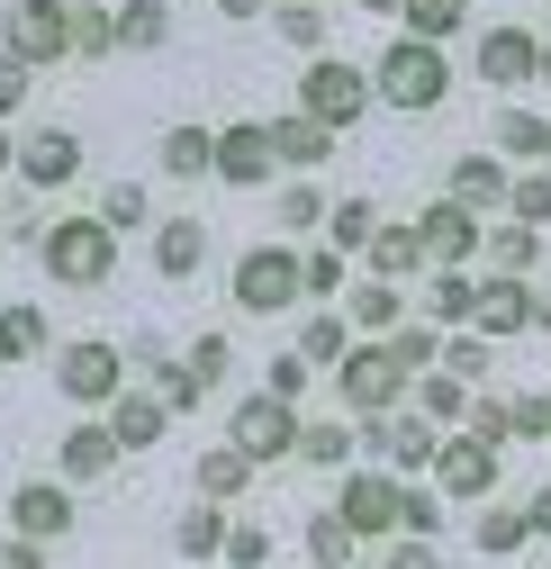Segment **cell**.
<instances>
[{
    "label": "cell",
    "instance_id": "obj_18",
    "mask_svg": "<svg viewBox=\"0 0 551 569\" xmlns=\"http://www.w3.org/2000/svg\"><path fill=\"white\" fill-rule=\"evenodd\" d=\"M262 136H271V163H281V172H317V163L334 154V127H317L308 109H290V118H262Z\"/></svg>",
    "mask_w": 551,
    "mask_h": 569
},
{
    "label": "cell",
    "instance_id": "obj_31",
    "mask_svg": "<svg viewBox=\"0 0 551 569\" xmlns=\"http://www.w3.org/2000/svg\"><path fill=\"white\" fill-rule=\"evenodd\" d=\"M118 46L127 54H163L172 46V10H163V0H127V10H118Z\"/></svg>",
    "mask_w": 551,
    "mask_h": 569
},
{
    "label": "cell",
    "instance_id": "obj_24",
    "mask_svg": "<svg viewBox=\"0 0 551 569\" xmlns=\"http://www.w3.org/2000/svg\"><path fill=\"white\" fill-rule=\"evenodd\" d=\"M443 199H461V208H507V163H498V154H461L452 181H443Z\"/></svg>",
    "mask_w": 551,
    "mask_h": 569
},
{
    "label": "cell",
    "instance_id": "obj_5",
    "mask_svg": "<svg viewBox=\"0 0 551 569\" xmlns=\"http://www.w3.org/2000/svg\"><path fill=\"white\" fill-rule=\"evenodd\" d=\"M236 308H244V317H290V308H299V244H290V236L236 253Z\"/></svg>",
    "mask_w": 551,
    "mask_h": 569
},
{
    "label": "cell",
    "instance_id": "obj_47",
    "mask_svg": "<svg viewBox=\"0 0 551 569\" xmlns=\"http://www.w3.org/2000/svg\"><path fill=\"white\" fill-rule=\"evenodd\" d=\"M271 28H281L299 54H325V10H299V0H281V10H262Z\"/></svg>",
    "mask_w": 551,
    "mask_h": 569
},
{
    "label": "cell",
    "instance_id": "obj_36",
    "mask_svg": "<svg viewBox=\"0 0 551 569\" xmlns=\"http://www.w3.org/2000/svg\"><path fill=\"white\" fill-rule=\"evenodd\" d=\"M209 136H218V127H190V118L163 127V172H172V181H209Z\"/></svg>",
    "mask_w": 551,
    "mask_h": 569
},
{
    "label": "cell",
    "instance_id": "obj_60",
    "mask_svg": "<svg viewBox=\"0 0 551 569\" xmlns=\"http://www.w3.org/2000/svg\"><path fill=\"white\" fill-rule=\"evenodd\" d=\"M533 82H542V91H551V37H542V46H533Z\"/></svg>",
    "mask_w": 551,
    "mask_h": 569
},
{
    "label": "cell",
    "instance_id": "obj_1",
    "mask_svg": "<svg viewBox=\"0 0 551 569\" xmlns=\"http://www.w3.org/2000/svg\"><path fill=\"white\" fill-rule=\"evenodd\" d=\"M371 100H389V109H443V100H452V46L398 37V46L371 63Z\"/></svg>",
    "mask_w": 551,
    "mask_h": 569
},
{
    "label": "cell",
    "instance_id": "obj_41",
    "mask_svg": "<svg viewBox=\"0 0 551 569\" xmlns=\"http://www.w3.org/2000/svg\"><path fill=\"white\" fill-rule=\"evenodd\" d=\"M109 46H118V10H100V0H73V54L100 63Z\"/></svg>",
    "mask_w": 551,
    "mask_h": 569
},
{
    "label": "cell",
    "instance_id": "obj_17",
    "mask_svg": "<svg viewBox=\"0 0 551 569\" xmlns=\"http://www.w3.org/2000/svg\"><path fill=\"white\" fill-rule=\"evenodd\" d=\"M54 461H63V479H73V488H100L127 452H118V435H109V416H82L73 435H63V452H54Z\"/></svg>",
    "mask_w": 551,
    "mask_h": 569
},
{
    "label": "cell",
    "instance_id": "obj_43",
    "mask_svg": "<svg viewBox=\"0 0 551 569\" xmlns=\"http://www.w3.org/2000/svg\"><path fill=\"white\" fill-rule=\"evenodd\" d=\"M334 290H343V253L317 236V244L299 253V299H334Z\"/></svg>",
    "mask_w": 551,
    "mask_h": 569
},
{
    "label": "cell",
    "instance_id": "obj_26",
    "mask_svg": "<svg viewBox=\"0 0 551 569\" xmlns=\"http://www.w3.org/2000/svg\"><path fill=\"white\" fill-rule=\"evenodd\" d=\"M136 362H146V371H154V398H163L172 416H190L199 398H209V380H199L190 362H163V343H136Z\"/></svg>",
    "mask_w": 551,
    "mask_h": 569
},
{
    "label": "cell",
    "instance_id": "obj_42",
    "mask_svg": "<svg viewBox=\"0 0 551 569\" xmlns=\"http://www.w3.org/2000/svg\"><path fill=\"white\" fill-rule=\"evenodd\" d=\"M343 343H353V326H343V317H308L299 362H308V371H334V362H343Z\"/></svg>",
    "mask_w": 551,
    "mask_h": 569
},
{
    "label": "cell",
    "instance_id": "obj_54",
    "mask_svg": "<svg viewBox=\"0 0 551 569\" xmlns=\"http://www.w3.org/2000/svg\"><path fill=\"white\" fill-rule=\"evenodd\" d=\"M470 435H489V443H507V398H470Z\"/></svg>",
    "mask_w": 551,
    "mask_h": 569
},
{
    "label": "cell",
    "instance_id": "obj_28",
    "mask_svg": "<svg viewBox=\"0 0 551 569\" xmlns=\"http://www.w3.org/2000/svg\"><path fill=\"white\" fill-rule=\"evenodd\" d=\"M524 542H533V525H524V507H489V516L470 525V551H479V560H515Z\"/></svg>",
    "mask_w": 551,
    "mask_h": 569
},
{
    "label": "cell",
    "instance_id": "obj_27",
    "mask_svg": "<svg viewBox=\"0 0 551 569\" xmlns=\"http://www.w3.org/2000/svg\"><path fill=\"white\" fill-rule=\"evenodd\" d=\"M362 262H371L380 280H407V271H425V244H417V218H407V227H371V244H362Z\"/></svg>",
    "mask_w": 551,
    "mask_h": 569
},
{
    "label": "cell",
    "instance_id": "obj_7",
    "mask_svg": "<svg viewBox=\"0 0 551 569\" xmlns=\"http://www.w3.org/2000/svg\"><path fill=\"white\" fill-rule=\"evenodd\" d=\"M434 488L443 497H461V507H470V497H489L498 488V443L489 435H470V425H452V435H434Z\"/></svg>",
    "mask_w": 551,
    "mask_h": 569
},
{
    "label": "cell",
    "instance_id": "obj_22",
    "mask_svg": "<svg viewBox=\"0 0 551 569\" xmlns=\"http://www.w3.org/2000/svg\"><path fill=\"white\" fill-rule=\"evenodd\" d=\"M253 470H262V461H253L244 443H209V452H199V497H218V507H236V497L253 488Z\"/></svg>",
    "mask_w": 551,
    "mask_h": 569
},
{
    "label": "cell",
    "instance_id": "obj_45",
    "mask_svg": "<svg viewBox=\"0 0 551 569\" xmlns=\"http://www.w3.org/2000/svg\"><path fill=\"white\" fill-rule=\"evenodd\" d=\"M353 551H362V542H353V525H343L334 507H317V516H308V560H325V569H334V560H353Z\"/></svg>",
    "mask_w": 551,
    "mask_h": 569
},
{
    "label": "cell",
    "instance_id": "obj_6",
    "mask_svg": "<svg viewBox=\"0 0 551 569\" xmlns=\"http://www.w3.org/2000/svg\"><path fill=\"white\" fill-rule=\"evenodd\" d=\"M0 46H10L28 73L63 63V54H73V0H10V28H0Z\"/></svg>",
    "mask_w": 551,
    "mask_h": 569
},
{
    "label": "cell",
    "instance_id": "obj_30",
    "mask_svg": "<svg viewBox=\"0 0 551 569\" xmlns=\"http://www.w3.org/2000/svg\"><path fill=\"white\" fill-rule=\"evenodd\" d=\"M479 253H489L498 271H515V280H533V262H542V236L515 218V227H479Z\"/></svg>",
    "mask_w": 551,
    "mask_h": 569
},
{
    "label": "cell",
    "instance_id": "obj_35",
    "mask_svg": "<svg viewBox=\"0 0 551 569\" xmlns=\"http://www.w3.org/2000/svg\"><path fill=\"white\" fill-rule=\"evenodd\" d=\"M398 317H407V299H398V280H380V271H371L362 290H353V317H343V326H353V335H389Z\"/></svg>",
    "mask_w": 551,
    "mask_h": 569
},
{
    "label": "cell",
    "instance_id": "obj_29",
    "mask_svg": "<svg viewBox=\"0 0 551 569\" xmlns=\"http://www.w3.org/2000/svg\"><path fill=\"white\" fill-rule=\"evenodd\" d=\"M371 227H380V199H325V227H317V236H325L334 253H362Z\"/></svg>",
    "mask_w": 551,
    "mask_h": 569
},
{
    "label": "cell",
    "instance_id": "obj_56",
    "mask_svg": "<svg viewBox=\"0 0 551 569\" xmlns=\"http://www.w3.org/2000/svg\"><path fill=\"white\" fill-rule=\"evenodd\" d=\"M0 569H46V542L37 533H10V542H0Z\"/></svg>",
    "mask_w": 551,
    "mask_h": 569
},
{
    "label": "cell",
    "instance_id": "obj_44",
    "mask_svg": "<svg viewBox=\"0 0 551 569\" xmlns=\"http://www.w3.org/2000/svg\"><path fill=\"white\" fill-rule=\"evenodd\" d=\"M507 218H524V227L551 218V172H542V163H524V172L507 181Z\"/></svg>",
    "mask_w": 551,
    "mask_h": 569
},
{
    "label": "cell",
    "instance_id": "obj_23",
    "mask_svg": "<svg viewBox=\"0 0 551 569\" xmlns=\"http://www.w3.org/2000/svg\"><path fill=\"white\" fill-rule=\"evenodd\" d=\"M290 452H299V461H317V470H343V461L362 452V435H353L343 416H299V443H290Z\"/></svg>",
    "mask_w": 551,
    "mask_h": 569
},
{
    "label": "cell",
    "instance_id": "obj_63",
    "mask_svg": "<svg viewBox=\"0 0 551 569\" xmlns=\"http://www.w3.org/2000/svg\"><path fill=\"white\" fill-rule=\"evenodd\" d=\"M299 10H325V0H299Z\"/></svg>",
    "mask_w": 551,
    "mask_h": 569
},
{
    "label": "cell",
    "instance_id": "obj_61",
    "mask_svg": "<svg viewBox=\"0 0 551 569\" xmlns=\"http://www.w3.org/2000/svg\"><path fill=\"white\" fill-rule=\"evenodd\" d=\"M10 163H19V136H10V127H0V172H10Z\"/></svg>",
    "mask_w": 551,
    "mask_h": 569
},
{
    "label": "cell",
    "instance_id": "obj_16",
    "mask_svg": "<svg viewBox=\"0 0 551 569\" xmlns=\"http://www.w3.org/2000/svg\"><path fill=\"white\" fill-rule=\"evenodd\" d=\"M533 28H489L479 37V54H470V73L489 82V91H515V82H533Z\"/></svg>",
    "mask_w": 551,
    "mask_h": 569
},
{
    "label": "cell",
    "instance_id": "obj_12",
    "mask_svg": "<svg viewBox=\"0 0 551 569\" xmlns=\"http://www.w3.org/2000/svg\"><path fill=\"white\" fill-rule=\"evenodd\" d=\"M362 425H371V452H380L398 479H407V470H425V461H434V435H443V425H434L425 407H407V398H398L389 416H362Z\"/></svg>",
    "mask_w": 551,
    "mask_h": 569
},
{
    "label": "cell",
    "instance_id": "obj_53",
    "mask_svg": "<svg viewBox=\"0 0 551 569\" xmlns=\"http://www.w3.org/2000/svg\"><path fill=\"white\" fill-rule=\"evenodd\" d=\"M181 362H190L199 380H209V389H218V380H227V335H199V343L181 352Z\"/></svg>",
    "mask_w": 551,
    "mask_h": 569
},
{
    "label": "cell",
    "instance_id": "obj_34",
    "mask_svg": "<svg viewBox=\"0 0 551 569\" xmlns=\"http://www.w3.org/2000/svg\"><path fill=\"white\" fill-rule=\"evenodd\" d=\"M498 154H507V163H551V118L507 109V118H498Z\"/></svg>",
    "mask_w": 551,
    "mask_h": 569
},
{
    "label": "cell",
    "instance_id": "obj_2",
    "mask_svg": "<svg viewBox=\"0 0 551 569\" xmlns=\"http://www.w3.org/2000/svg\"><path fill=\"white\" fill-rule=\"evenodd\" d=\"M37 253L54 271V290H109V280H118V236L100 218H54L37 236Z\"/></svg>",
    "mask_w": 551,
    "mask_h": 569
},
{
    "label": "cell",
    "instance_id": "obj_9",
    "mask_svg": "<svg viewBox=\"0 0 551 569\" xmlns=\"http://www.w3.org/2000/svg\"><path fill=\"white\" fill-rule=\"evenodd\" d=\"M54 389L73 398V407H109L118 389H127V352L118 343H63V362H54Z\"/></svg>",
    "mask_w": 551,
    "mask_h": 569
},
{
    "label": "cell",
    "instance_id": "obj_46",
    "mask_svg": "<svg viewBox=\"0 0 551 569\" xmlns=\"http://www.w3.org/2000/svg\"><path fill=\"white\" fill-rule=\"evenodd\" d=\"M389 352L407 362V380H417L425 362H443V326H407V317H398V326H389Z\"/></svg>",
    "mask_w": 551,
    "mask_h": 569
},
{
    "label": "cell",
    "instance_id": "obj_4",
    "mask_svg": "<svg viewBox=\"0 0 551 569\" xmlns=\"http://www.w3.org/2000/svg\"><path fill=\"white\" fill-rule=\"evenodd\" d=\"M334 389L353 416H389L407 398V362L389 352V335H362V343H343V362H334Z\"/></svg>",
    "mask_w": 551,
    "mask_h": 569
},
{
    "label": "cell",
    "instance_id": "obj_11",
    "mask_svg": "<svg viewBox=\"0 0 551 569\" xmlns=\"http://www.w3.org/2000/svg\"><path fill=\"white\" fill-rule=\"evenodd\" d=\"M271 172V136H262V118H236V127H218L209 136V181H227V190H262Z\"/></svg>",
    "mask_w": 551,
    "mask_h": 569
},
{
    "label": "cell",
    "instance_id": "obj_52",
    "mask_svg": "<svg viewBox=\"0 0 551 569\" xmlns=\"http://www.w3.org/2000/svg\"><path fill=\"white\" fill-rule=\"evenodd\" d=\"M218 560H244V569H253V560H271V533H262V525H227Z\"/></svg>",
    "mask_w": 551,
    "mask_h": 569
},
{
    "label": "cell",
    "instance_id": "obj_13",
    "mask_svg": "<svg viewBox=\"0 0 551 569\" xmlns=\"http://www.w3.org/2000/svg\"><path fill=\"white\" fill-rule=\"evenodd\" d=\"M28 190H63L82 172V136L73 127H37V136H19V163H10Z\"/></svg>",
    "mask_w": 551,
    "mask_h": 569
},
{
    "label": "cell",
    "instance_id": "obj_14",
    "mask_svg": "<svg viewBox=\"0 0 551 569\" xmlns=\"http://www.w3.org/2000/svg\"><path fill=\"white\" fill-rule=\"evenodd\" d=\"M10 533L63 542V533H73V479H19V497H10Z\"/></svg>",
    "mask_w": 551,
    "mask_h": 569
},
{
    "label": "cell",
    "instance_id": "obj_62",
    "mask_svg": "<svg viewBox=\"0 0 551 569\" xmlns=\"http://www.w3.org/2000/svg\"><path fill=\"white\" fill-rule=\"evenodd\" d=\"M353 10H371V19H398V0H353Z\"/></svg>",
    "mask_w": 551,
    "mask_h": 569
},
{
    "label": "cell",
    "instance_id": "obj_21",
    "mask_svg": "<svg viewBox=\"0 0 551 569\" xmlns=\"http://www.w3.org/2000/svg\"><path fill=\"white\" fill-rule=\"evenodd\" d=\"M199 262H209V236H199V218H154V280H190Z\"/></svg>",
    "mask_w": 551,
    "mask_h": 569
},
{
    "label": "cell",
    "instance_id": "obj_49",
    "mask_svg": "<svg viewBox=\"0 0 551 569\" xmlns=\"http://www.w3.org/2000/svg\"><path fill=\"white\" fill-rule=\"evenodd\" d=\"M398 533H443V497H425V488H398Z\"/></svg>",
    "mask_w": 551,
    "mask_h": 569
},
{
    "label": "cell",
    "instance_id": "obj_57",
    "mask_svg": "<svg viewBox=\"0 0 551 569\" xmlns=\"http://www.w3.org/2000/svg\"><path fill=\"white\" fill-rule=\"evenodd\" d=\"M524 525H533V542H551V488H533V497H524Z\"/></svg>",
    "mask_w": 551,
    "mask_h": 569
},
{
    "label": "cell",
    "instance_id": "obj_3",
    "mask_svg": "<svg viewBox=\"0 0 551 569\" xmlns=\"http://www.w3.org/2000/svg\"><path fill=\"white\" fill-rule=\"evenodd\" d=\"M299 109L317 127H362L371 118V63H343V54H308V73H299Z\"/></svg>",
    "mask_w": 551,
    "mask_h": 569
},
{
    "label": "cell",
    "instance_id": "obj_33",
    "mask_svg": "<svg viewBox=\"0 0 551 569\" xmlns=\"http://www.w3.org/2000/svg\"><path fill=\"white\" fill-rule=\"evenodd\" d=\"M218 542H227V507H218V497H199V507L172 525V551L181 560H218Z\"/></svg>",
    "mask_w": 551,
    "mask_h": 569
},
{
    "label": "cell",
    "instance_id": "obj_19",
    "mask_svg": "<svg viewBox=\"0 0 551 569\" xmlns=\"http://www.w3.org/2000/svg\"><path fill=\"white\" fill-rule=\"evenodd\" d=\"M163 425H172V407H163L154 389H118V398H109V435H118V452H154Z\"/></svg>",
    "mask_w": 551,
    "mask_h": 569
},
{
    "label": "cell",
    "instance_id": "obj_10",
    "mask_svg": "<svg viewBox=\"0 0 551 569\" xmlns=\"http://www.w3.org/2000/svg\"><path fill=\"white\" fill-rule=\"evenodd\" d=\"M398 488H407L398 470H353V479L334 488V516L353 525V542H362V551H371L380 533H398Z\"/></svg>",
    "mask_w": 551,
    "mask_h": 569
},
{
    "label": "cell",
    "instance_id": "obj_32",
    "mask_svg": "<svg viewBox=\"0 0 551 569\" xmlns=\"http://www.w3.org/2000/svg\"><path fill=\"white\" fill-rule=\"evenodd\" d=\"M271 227H281V236H317V227H325V190H317V172H299L281 199H271Z\"/></svg>",
    "mask_w": 551,
    "mask_h": 569
},
{
    "label": "cell",
    "instance_id": "obj_39",
    "mask_svg": "<svg viewBox=\"0 0 551 569\" xmlns=\"http://www.w3.org/2000/svg\"><path fill=\"white\" fill-rule=\"evenodd\" d=\"M100 227H109V236L154 227V199H146V181H109V190H100Z\"/></svg>",
    "mask_w": 551,
    "mask_h": 569
},
{
    "label": "cell",
    "instance_id": "obj_15",
    "mask_svg": "<svg viewBox=\"0 0 551 569\" xmlns=\"http://www.w3.org/2000/svg\"><path fill=\"white\" fill-rule=\"evenodd\" d=\"M417 244H425L434 271H443V262H470V253H479V208H461V199L417 208Z\"/></svg>",
    "mask_w": 551,
    "mask_h": 569
},
{
    "label": "cell",
    "instance_id": "obj_8",
    "mask_svg": "<svg viewBox=\"0 0 551 569\" xmlns=\"http://www.w3.org/2000/svg\"><path fill=\"white\" fill-rule=\"evenodd\" d=\"M227 443H244L253 461H290V443H299V398H271V389L236 398V425H227Z\"/></svg>",
    "mask_w": 551,
    "mask_h": 569
},
{
    "label": "cell",
    "instance_id": "obj_51",
    "mask_svg": "<svg viewBox=\"0 0 551 569\" xmlns=\"http://www.w3.org/2000/svg\"><path fill=\"white\" fill-rule=\"evenodd\" d=\"M262 389H271V398H308V362H299V343H290V352H271Z\"/></svg>",
    "mask_w": 551,
    "mask_h": 569
},
{
    "label": "cell",
    "instance_id": "obj_64",
    "mask_svg": "<svg viewBox=\"0 0 551 569\" xmlns=\"http://www.w3.org/2000/svg\"><path fill=\"white\" fill-rule=\"evenodd\" d=\"M542 443H551V435H542Z\"/></svg>",
    "mask_w": 551,
    "mask_h": 569
},
{
    "label": "cell",
    "instance_id": "obj_20",
    "mask_svg": "<svg viewBox=\"0 0 551 569\" xmlns=\"http://www.w3.org/2000/svg\"><path fill=\"white\" fill-rule=\"evenodd\" d=\"M524 308H533V290H524V280H515V271H489V280H479L470 326H479V335H524Z\"/></svg>",
    "mask_w": 551,
    "mask_h": 569
},
{
    "label": "cell",
    "instance_id": "obj_50",
    "mask_svg": "<svg viewBox=\"0 0 551 569\" xmlns=\"http://www.w3.org/2000/svg\"><path fill=\"white\" fill-rule=\"evenodd\" d=\"M28 91H37V73H28L10 46H0V118H19V109H28Z\"/></svg>",
    "mask_w": 551,
    "mask_h": 569
},
{
    "label": "cell",
    "instance_id": "obj_37",
    "mask_svg": "<svg viewBox=\"0 0 551 569\" xmlns=\"http://www.w3.org/2000/svg\"><path fill=\"white\" fill-rule=\"evenodd\" d=\"M37 352H46V308L10 299L0 308V362H37Z\"/></svg>",
    "mask_w": 551,
    "mask_h": 569
},
{
    "label": "cell",
    "instance_id": "obj_40",
    "mask_svg": "<svg viewBox=\"0 0 551 569\" xmlns=\"http://www.w3.org/2000/svg\"><path fill=\"white\" fill-rule=\"evenodd\" d=\"M470 308H479V280L461 262H443L434 271V326H470Z\"/></svg>",
    "mask_w": 551,
    "mask_h": 569
},
{
    "label": "cell",
    "instance_id": "obj_59",
    "mask_svg": "<svg viewBox=\"0 0 551 569\" xmlns=\"http://www.w3.org/2000/svg\"><path fill=\"white\" fill-rule=\"evenodd\" d=\"M524 326H542V335H551V290H533V308H524Z\"/></svg>",
    "mask_w": 551,
    "mask_h": 569
},
{
    "label": "cell",
    "instance_id": "obj_25",
    "mask_svg": "<svg viewBox=\"0 0 551 569\" xmlns=\"http://www.w3.org/2000/svg\"><path fill=\"white\" fill-rule=\"evenodd\" d=\"M407 398H417L434 425H461V416H470V380H461V371H443V362H425L417 380H407Z\"/></svg>",
    "mask_w": 551,
    "mask_h": 569
},
{
    "label": "cell",
    "instance_id": "obj_48",
    "mask_svg": "<svg viewBox=\"0 0 551 569\" xmlns=\"http://www.w3.org/2000/svg\"><path fill=\"white\" fill-rule=\"evenodd\" d=\"M542 435H551V398H542V389L507 398V443H542Z\"/></svg>",
    "mask_w": 551,
    "mask_h": 569
},
{
    "label": "cell",
    "instance_id": "obj_55",
    "mask_svg": "<svg viewBox=\"0 0 551 569\" xmlns=\"http://www.w3.org/2000/svg\"><path fill=\"white\" fill-rule=\"evenodd\" d=\"M443 335H452V326H443ZM452 371L479 380V371H489V343H479V335H452Z\"/></svg>",
    "mask_w": 551,
    "mask_h": 569
},
{
    "label": "cell",
    "instance_id": "obj_58",
    "mask_svg": "<svg viewBox=\"0 0 551 569\" xmlns=\"http://www.w3.org/2000/svg\"><path fill=\"white\" fill-rule=\"evenodd\" d=\"M262 10H271V0H218V19H236V28H244V19H262Z\"/></svg>",
    "mask_w": 551,
    "mask_h": 569
},
{
    "label": "cell",
    "instance_id": "obj_38",
    "mask_svg": "<svg viewBox=\"0 0 551 569\" xmlns=\"http://www.w3.org/2000/svg\"><path fill=\"white\" fill-rule=\"evenodd\" d=\"M398 19H407V37L452 46V37H461V19H470V0H398Z\"/></svg>",
    "mask_w": 551,
    "mask_h": 569
}]
</instances>
